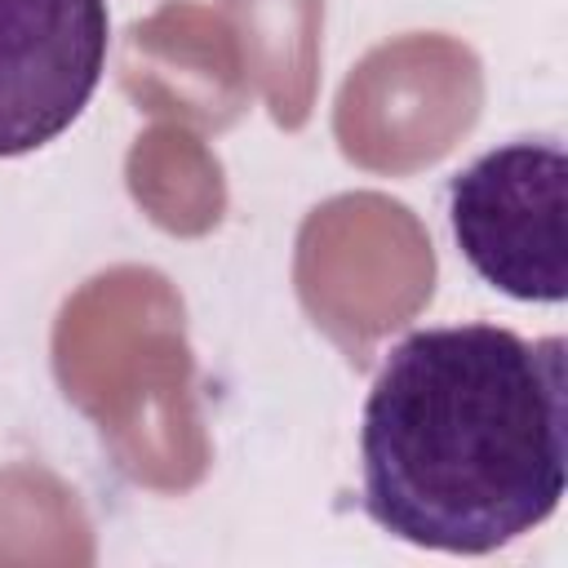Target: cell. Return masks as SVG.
<instances>
[{
	"label": "cell",
	"instance_id": "6da1fadb",
	"mask_svg": "<svg viewBox=\"0 0 568 568\" xmlns=\"http://www.w3.org/2000/svg\"><path fill=\"white\" fill-rule=\"evenodd\" d=\"M564 351V337L497 324L408 333L364 399L368 519L448 555H488L546 524L568 479Z\"/></svg>",
	"mask_w": 568,
	"mask_h": 568
},
{
	"label": "cell",
	"instance_id": "7a4b0ae2",
	"mask_svg": "<svg viewBox=\"0 0 568 568\" xmlns=\"http://www.w3.org/2000/svg\"><path fill=\"white\" fill-rule=\"evenodd\" d=\"M58 377L67 395L102 417V430L142 435V390L164 417H191L182 306L173 288L155 271L138 266L98 275L62 311Z\"/></svg>",
	"mask_w": 568,
	"mask_h": 568
},
{
	"label": "cell",
	"instance_id": "3957f363",
	"mask_svg": "<svg viewBox=\"0 0 568 568\" xmlns=\"http://www.w3.org/2000/svg\"><path fill=\"white\" fill-rule=\"evenodd\" d=\"M564 182L559 142H510L453 178V235L484 284L519 302H564Z\"/></svg>",
	"mask_w": 568,
	"mask_h": 568
},
{
	"label": "cell",
	"instance_id": "277c9868",
	"mask_svg": "<svg viewBox=\"0 0 568 568\" xmlns=\"http://www.w3.org/2000/svg\"><path fill=\"white\" fill-rule=\"evenodd\" d=\"M479 115V62L444 36H404L373 49L337 98L346 160L408 173L439 160Z\"/></svg>",
	"mask_w": 568,
	"mask_h": 568
},
{
	"label": "cell",
	"instance_id": "5b68a950",
	"mask_svg": "<svg viewBox=\"0 0 568 568\" xmlns=\"http://www.w3.org/2000/svg\"><path fill=\"white\" fill-rule=\"evenodd\" d=\"M355 306V355L386 328L404 324L435 280V253L417 217L382 195H342L315 209L297 240V288L315 324L333 333L351 288Z\"/></svg>",
	"mask_w": 568,
	"mask_h": 568
},
{
	"label": "cell",
	"instance_id": "8992f818",
	"mask_svg": "<svg viewBox=\"0 0 568 568\" xmlns=\"http://www.w3.org/2000/svg\"><path fill=\"white\" fill-rule=\"evenodd\" d=\"M106 0H0V160L40 151L106 67Z\"/></svg>",
	"mask_w": 568,
	"mask_h": 568
},
{
	"label": "cell",
	"instance_id": "52a82bcc",
	"mask_svg": "<svg viewBox=\"0 0 568 568\" xmlns=\"http://www.w3.org/2000/svg\"><path fill=\"white\" fill-rule=\"evenodd\" d=\"M244 75L235 31L209 9L169 4L129 27L124 89L146 111H173L204 129H222L248 98Z\"/></svg>",
	"mask_w": 568,
	"mask_h": 568
},
{
	"label": "cell",
	"instance_id": "ba28073f",
	"mask_svg": "<svg viewBox=\"0 0 568 568\" xmlns=\"http://www.w3.org/2000/svg\"><path fill=\"white\" fill-rule=\"evenodd\" d=\"M244 71L257 75L275 124L297 129L311 111L315 58H320V0H226Z\"/></svg>",
	"mask_w": 568,
	"mask_h": 568
}]
</instances>
